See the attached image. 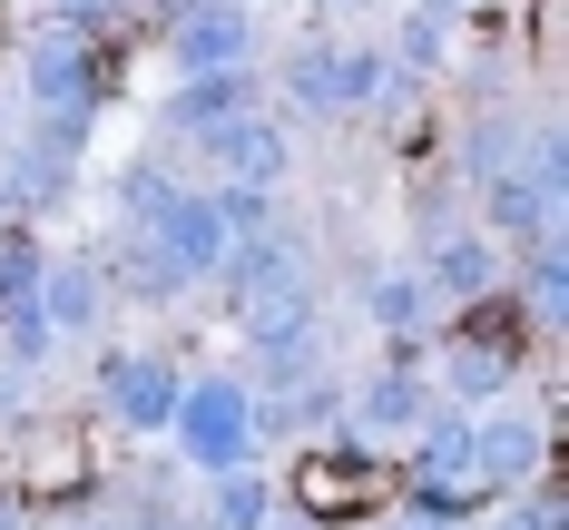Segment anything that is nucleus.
<instances>
[{
	"label": "nucleus",
	"instance_id": "4",
	"mask_svg": "<svg viewBox=\"0 0 569 530\" xmlns=\"http://www.w3.org/2000/svg\"><path fill=\"white\" fill-rule=\"evenodd\" d=\"M177 59H187V69H207V79H217V69H236V59H246V10H236V0H207V10H187V30H177Z\"/></svg>",
	"mask_w": 569,
	"mask_h": 530
},
{
	"label": "nucleus",
	"instance_id": "9",
	"mask_svg": "<svg viewBox=\"0 0 569 530\" xmlns=\"http://www.w3.org/2000/svg\"><path fill=\"white\" fill-rule=\"evenodd\" d=\"M432 276H442V286H481V246H471V236H452V246L432 256Z\"/></svg>",
	"mask_w": 569,
	"mask_h": 530
},
{
	"label": "nucleus",
	"instance_id": "7",
	"mask_svg": "<svg viewBox=\"0 0 569 530\" xmlns=\"http://www.w3.org/2000/svg\"><path fill=\"white\" fill-rule=\"evenodd\" d=\"M30 89H40V99H89V69H79V50H40V59H30Z\"/></svg>",
	"mask_w": 569,
	"mask_h": 530
},
{
	"label": "nucleus",
	"instance_id": "1",
	"mask_svg": "<svg viewBox=\"0 0 569 530\" xmlns=\"http://www.w3.org/2000/svg\"><path fill=\"white\" fill-rule=\"evenodd\" d=\"M177 442H187V462H207V471L246 462V403H236V383H197L177 403Z\"/></svg>",
	"mask_w": 569,
	"mask_h": 530
},
{
	"label": "nucleus",
	"instance_id": "8",
	"mask_svg": "<svg viewBox=\"0 0 569 530\" xmlns=\"http://www.w3.org/2000/svg\"><path fill=\"white\" fill-rule=\"evenodd\" d=\"M461 452H481V471H530V452H540V442H530L520 422H491V432H481V442H461Z\"/></svg>",
	"mask_w": 569,
	"mask_h": 530
},
{
	"label": "nucleus",
	"instance_id": "3",
	"mask_svg": "<svg viewBox=\"0 0 569 530\" xmlns=\"http://www.w3.org/2000/svg\"><path fill=\"white\" fill-rule=\"evenodd\" d=\"M158 246H168L177 266H217V256H227L217 197H158Z\"/></svg>",
	"mask_w": 569,
	"mask_h": 530
},
{
	"label": "nucleus",
	"instance_id": "5",
	"mask_svg": "<svg viewBox=\"0 0 569 530\" xmlns=\"http://www.w3.org/2000/svg\"><path fill=\"white\" fill-rule=\"evenodd\" d=\"M295 491H305V511L335 521V511H373V501H383V471H373V462H305Z\"/></svg>",
	"mask_w": 569,
	"mask_h": 530
},
{
	"label": "nucleus",
	"instance_id": "10",
	"mask_svg": "<svg viewBox=\"0 0 569 530\" xmlns=\"http://www.w3.org/2000/svg\"><path fill=\"white\" fill-rule=\"evenodd\" d=\"M227 109H236V79H207V89L177 99V118H227Z\"/></svg>",
	"mask_w": 569,
	"mask_h": 530
},
{
	"label": "nucleus",
	"instance_id": "6",
	"mask_svg": "<svg viewBox=\"0 0 569 530\" xmlns=\"http://www.w3.org/2000/svg\"><path fill=\"white\" fill-rule=\"evenodd\" d=\"M109 373H118V412L128 422H168L177 412V393L158 383V363H109Z\"/></svg>",
	"mask_w": 569,
	"mask_h": 530
},
{
	"label": "nucleus",
	"instance_id": "2",
	"mask_svg": "<svg viewBox=\"0 0 569 530\" xmlns=\"http://www.w3.org/2000/svg\"><path fill=\"white\" fill-rule=\"evenodd\" d=\"M295 89H305L315 109H363V99L383 89V69H373V50H315L295 69Z\"/></svg>",
	"mask_w": 569,
	"mask_h": 530
},
{
	"label": "nucleus",
	"instance_id": "11",
	"mask_svg": "<svg viewBox=\"0 0 569 530\" xmlns=\"http://www.w3.org/2000/svg\"><path fill=\"white\" fill-rule=\"evenodd\" d=\"M412 403H422L412 383H373V393H363V412H373V422H412Z\"/></svg>",
	"mask_w": 569,
	"mask_h": 530
}]
</instances>
